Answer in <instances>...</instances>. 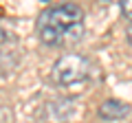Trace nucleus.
Here are the masks:
<instances>
[{
  "mask_svg": "<svg viewBox=\"0 0 132 123\" xmlns=\"http://www.w3.org/2000/svg\"><path fill=\"white\" fill-rule=\"evenodd\" d=\"M88 71H90L88 59L84 55L71 53V55H62L53 64L51 77L60 86H71V84H77V81H84L88 77Z\"/></svg>",
  "mask_w": 132,
  "mask_h": 123,
  "instance_id": "obj_2",
  "label": "nucleus"
},
{
  "mask_svg": "<svg viewBox=\"0 0 132 123\" xmlns=\"http://www.w3.org/2000/svg\"><path fill=\"white\" fill-rule=\"evenodd\" d=\"M75 101L73 99H55L46 106V119L48 121H68L75 114Z\"/></svg>",
  "mask_w": 132,
  "mask_h": 123,
  "instance_id": "obj_3",
  "label": "nucleus"
},
{
  "mask_svg": "<svg viewBox=\"0 0 132 123\" xmlns=\"http://www.w3.org/2000/svg\"><path fill=\"white\" fill-rule=\"evenodd\" d=\"M128 112H130V106L119 99H106L99 106V117L106 121H119V119L128 117Z\"/></svg>",
  "mask_w": 132,
  "mask_h": 123,
  "instance_id": "obj_4",
  "label": "nucleus"
},
{
  "mask_svg": "<svg viewBox=\"0 0 132 123\" xmlns=\"http://www.w3.org/2000/svg\"><path fill=\"white\" fill-rule=\"evenodd\" d=\"M5 35H7V33H5V29H0V44L5 42Z\"/></svg>",
  "mask_w": 132,
  "mask_h": 123,
  "instance_id": "obj_8",
  "label": "nucleus"
},
{
  "mask_svg": "<svg viewBox=\"0 0 132 123\" xmlns=\"http://www.w3.org/2000/svg\"><path fill=\"white\" fill-rule=\"evenodd\" d=\"M0 123H11V112L5 106H0Z\"/></svg>",
  "mask_w": 132,
  "mask_h": 123,
  "instance_id": "obj_6",
  "label": "nucleus"
},
{
  "mask_svg": "<svg viewBox=\"0 0 132 123\" xmlns=\"http://www.w3.org/2000/svg\"><path fill=\"white\" fill-rule=\"evenodd\" d=\"M126 38H128V42L132 44V24H130V27H128V31H126Z\"/></svg>",
  "mask_w": 132,
  "mask_h": 123,
  "instance_id": "obj_7",
  "label": "nucleus"
},
{
  "mask_svg": "<svg viewBox=\"0 0 132 123\" xmlns=\"http://www.w3.org/2000/svg\"><path fill=\"white\" fill-rule=\"evenodd\" d=\"M121 11L128 20H132V0H123L121 2Z\"/></svg>",
  "mask_w": 132,
  "mask_h": 123,
  "instance_id": "obj_5",
  "label": "nucleus"
},
{
  "mask_svg": "<svg viewBox=\"0 0 132 123\" xmlns=\"http://www.w3.org/2000/svg\"><path fill=\"white\" fill-rule=\"evenodd\" d=\"M35 31L40 40L51 46L79 42L84 38V11L71 2L48 7L40 13L35 22Z\"/></svg>",
  "mask_w": 132,
  "mask_h": 123,
  "instance_id": "obj_1",
  "label": "nucleus"
}]
</instances>
